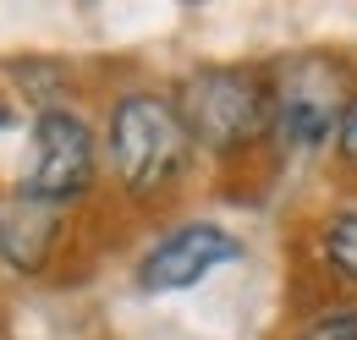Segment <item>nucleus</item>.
Returning a JSON list of instances; mask_svg holds the SVG:
<instances>
[{
	"label": "nucleus",
	"mask_w": 357,
	"mask_h": 340,
	"mask_svg": "<svg viewBox=\"0 0 357 340\" xmlns=\"http://www.w3.org/2000/svg\"><path fill=\"white\" fill-rule=\"evenodd\" d=\"M187 143H192V132L181 121V110L154 93H127L110 116V148H116V170H121L127 192L165 187L187 160Z\"/></svg>",
	"instance_id": "obj_1"
},
{
	"label": "nucleus",
	"mask_w": 357,
	"mask_h": 340,
	"mask_svg": "<svg viewBox=\"0 0 357 340\" xmlns=\"http://www.w3.org/2000/svg\"><path fill=\"white\" fill-rule=\"evenodd\" d=\"M181 121L192 132V143L204 148H236V143H253L269 127V93L253 72H236V66H204L181 83L176 99Z\"/></svg>",
	"instance_id": "obj_2"
},
{
	"label": "nucleus",
	"mask_w": 357,
	"mask_h": 340,
	"mask_svg": "<svg viewBox=\"0 0 357 340\" xmlns=\"http://www.w3.org/2000/svg\"><path fill=\"white\" fill-rule=\"evenodd\" d=\"M347 110H352L347 72H341L330 55H303V61L286 66L280 93H275V121H280V132H286L291 143H303V148L324 143L330 132H341Z\"/></svg>",
	"instance_id": "obj_3"
},
{
	"label": "nucleus",
	"mask_w": 357,
	"mask_h": 340,
	"mask_svg": "<svg viewBox=\"0 0 357 340\" xmlns=\"http://www.w3.org/2000/svg\"><path fill=\"white\" fill-rule=\"evenodd\" d=\"M93 181V132L66 116V110H45L33 127V170H28V192L45 203H72L83 198Z\"/></svg>",
	"instance_id": "obj_4"
},
{
	"label": "nucleus",
	"mask_w": 357,
	"mask_h": 340,
	"mask_svg": "<svg viewBox=\"0 0 357 340\" xmlns=\"http://www.w3.org/2000/svg\"><path fill=\"white\" fill-rule=\"evenodd\" d=\"M231 258H242V242L220 231V225H209V219H198V225H181L171 231L154 253L143 258V269H137V286L143 291H187V286H198V280H209L220 263Z\"/></svg>",
	"instance_id": "obj_5"
},
{
	"label": "nucleus",
	"mask_w": 357,
	"mask_h": 340,
	"mask_svg": "<svg viewBox=\"0 0 357 340\" xmlns=\"http://www.w3.org/2000/svg\"><path fill=\"white\" fill-rule=\"evenodd\" d=\"M50 242H55V203L33 198V192L22 187V198H11V203L0 209V253L11 258L17 269H39L45 253H50Z\"/></svg>",
	"instance_id": "obj_6"
},
{
	"label": "nucleus",
	"mask_w": 357,
	"mask_h": 340,
	"mask_svg": "<svg viewBox=\"0 0 357 340\" xmlns=\"http://www.w3.org/2000/svg\"><path fill=\"white\" fill-rule=\"evenodd\" d=\"M324 253H330V263H335L341 275L357 280V214H341V219L324 231Z\"/></svg>",
	"instance_id": "obj_7"
},
{
	"label": "nucleus",
	"mask_w": 357,
	"mask_h": 340,
	"mask_svg": "<svg viewBox=\"0 0 357 340\" xmlns=\"http://www.w3.org/2000/svg\"><path fill=\"white\" fill-rule=\"evenodd\" d=\"M303 340H357V313H352V307H347V313H330V318L308 324Z\"/></svg>",
	"instance_id": "obj_8"
},
{
	"label": "nucleus",
	"mask_w": 357,
	"mask_h": 340,
	"mask_svg": "<svg viewBox=\"0 0 357 340\" xmlns=\"http://www.w3.org/2000/svg\"><path fill=\"white\" fill-rule=\"evenodd\" d=\"M341 154L357 165V99H352V110H347V121H341Z\"/></svg>",
	"instance_id": "obj_9"
},
{
	"label": "nucleus",
	"mask_w": 357,
	"mask_h": 340,
	"mask_svg": "<svg viewBox=\"0 0 357 340\" xmlns=\"http://www.w3.org/2000/svg\"><path fill=\"white\" fill-rule=\"evenodd\" d=\"M0 121H6V110H0Z\"/></svg>",
	"instance_id": "obj_10"
}]
</instances>
